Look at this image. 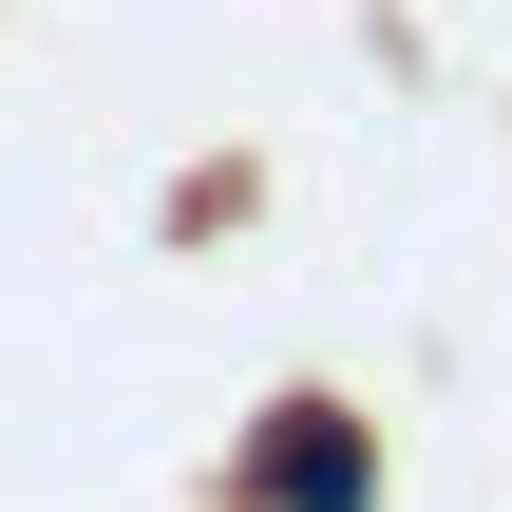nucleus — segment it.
<instances>
[{
    "label": "nucleus",
    "instance_id": "obj_1",
    "mask_svg": "<svg viewBox=\"0 0 512 512\" xmlns=\"http://www.w3.org/2000/svg\"><path fill=\"white\" fill-rule=\"evenodd\" d=\"M285 512H361L380 494V456H361V418H266V456H247Z\"/></svg>",
    "mask_w": 512,
    "mask_h": 512
}]
</instances>
